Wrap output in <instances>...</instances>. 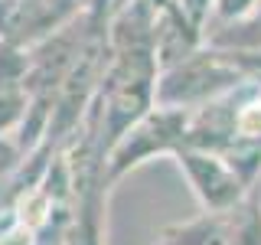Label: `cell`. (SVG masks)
Instances as JSON below:
<instances>
[{
	"label": "cell",
	"mask_w": 261,
	"mask_h": 245,
	"mask_svg": "<svg viewBox=\"0 0 261 245\" xmlns=\"http://www.w3.org/2000/svg\"><path fill=\"white\" fill-rule=\"evenodd\" d=\"M245 79V69L228 53L209 49V53H190L186 59L163 69L153 85L157 108H179L196 111L202 105L216 102L228 88H235Z\"/></svg>",
	"instance_id": "cell-1"
},
{
	"label": "cell",
	"mask_w": 261,
	"mask_h": 245,
	"mask_svg": "<svg viewBox=\"0 0 261 245\" xmlns=\"http://www.w3.org/2000/svg\"><path fill=\"white\" fill-rule=\"evenodd\" d=\"M186 128H190V111L179 108H150L141 121H134L118 141L111 144L108 154V170L111 177L124 174V170L144 163L153 154L163 151H179L186 137Z\"/></svg>",
	"instance_id": "cell-2"
},
{
	"label": "cell",
	"mask_w": 261,
	"mask_h": 245,
	"mask_svg": "<svg viewBox=\"0 0 261 245\" xmlns=\"http://www.w3.org/2000/svg\"><path fill=\"white\" fill-rule=\"evenodd\" d=\"M176 163L179 170L190 180L199 206L209 216H225V212L239 209L245 200L248 183L232 170L222 154H209V151H190V147H179L176 151Z\"/></svg>",
	"instance_id": "cell-3"
},
{
	"label": "cell",
	"mask_w": 261,
	"mask_h": 245,
	"mask_svg": "<svg viewBox=\"0 0 261 245\" xmlns=\"http://www.w3.org/2000/svg\"><path fill=\"white\" fill-rule=\"evenodd\" d=\"M75 7H82L79 0H36V4H27L23 0L20 7H16L13 13V30L16 39H36V36H46V33H53L56 27H59L62 20H69L72 13H75Z\"/></svg>",
	"instance_id": "cell-4"
},
{
	"label": "cell",
	"mask_w": 261,
	"mask_h": 245,
	"mask_svg": "<svg viewBox=\"0 0 261 245\" xmlns=\"http://www.w3.org/2000/svg\"><path fill=\"white\" fill-rule=\"evenodd\" d=\"M212 49L219 53H232V56H255L261 53V10L251 13L248 20L232 23V27L219 30L216 36L209 39Z\"/></svg>",
	"instance_id": "cell-5"
},
{
	"label": "cell",
	"mask_w": 261,
	"mask_h": 245,
	"mask_svg": "<svg viewBox=\"0 0 261 245\" xmlns=\"http://www.w3.org/2000/svg\"><path fill=\"white\" fill-rule=\"evenodd\" d=\"M235 134H239V141L261 144V92L235 111Z\"/></svg>",
	"instance_id": "cell-6"
},
{
	"label": "cell",
	"mask_w": 261,
	"mask_h": 245,
	"mask_svg": "<svg viewBox=\"0 0 261 245\" xmlns=\"http://www.w3.org/2000/svg\"><path fill=\"white\" fill-rule=\"evenodd\" d=\"M212 10H216L219 20H225L228 27H232V23H242V20H248L251 13H258L261 0H212Z\"/></svg>",
	"instance_id": "cell-7"
},
{
	"label": "cell",
	"mask_w": 261,
	"mask_h": 245,
	"mask_svg": "<svg viewBox=\"0 0 261 245\" xmlns=\"http://www.w3.org/2000/svg\"><path fill=\"white\" fill-rule=\"evenodd\" d=\"M209 4H212V0H179V10H183L186 23H190L193 30L202 23V13L209 10Z\"/></svg>",
	"instance_id": "cell-8"
},
{
	"label": "cell",
	"mask_w": 261,
	"mask_h": 245,
	"mask_svg": "<svg viewBox=\"0 0 261 245\" xmlns=\"http://www.w3.org/2000/svg\"><path fill=\"white\" fill-rule=\"evenodd\" d=\"M255 203H258V209H261V193H258V200H255Z\"/></svg>",
	"instance_id": "cell-9"
}]
</instances>
